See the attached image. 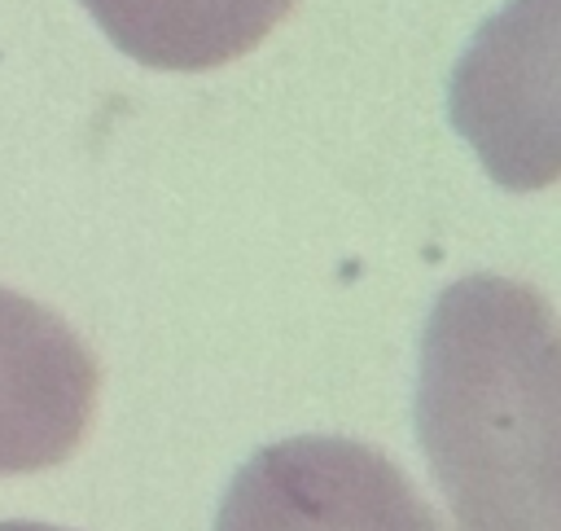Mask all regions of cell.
Wrapping results in <instances>:
<instances>
[{
	"mask_svg": "<svg viewBox=\"0 0 561 531\" xmlns=\"http://www.w3.org/2000/svg\"><path fill=\"white\" fill-rule=\"evenodd\" d=\"M0 531H70V527H53V522H0Z\"/></svg>",
	"mask_w": 561,
	"mask_h": 531,
	"instance_id": "5b68a950",
	"label": "cell"
},
{
	"mask_svg": "<svg viewBox=\"0 0 561 531\" xmlns=\"http://www.w3.org/2000/svg\"><path fill=\"white\" fill-rule=\"evenodd\" d=\"M215 531H443L412 478L373 443L294 434L228 483Z\"/></svg>",
	"mask_w": 561,
	"mask_h": 531,
	"instance_id": "7a4b0ae2",
	"label": "cell"
},
{
	"mask_svg": "<svg viewBox=\"0 0 561 531\" xmlns=\"http://www.w3.org/2000/svg\"><path fill=\"white\" fill-rule=\"evenodd\" d=\"M88 342L39 298L0 285V478L61 465L96 413Z\"/></svg>",
	"mask_w": 561,
	"mask_h": 531,
	"instance_id": "3957f363",
	"label": "cell"
},
{
	"mask_svg": "<svg viewBox=\"0 0 561 531\" xmlns=\"http://www.w3.org/2000/svg\"><path fill=\"white\" fill-rule=\"evenodd\" d=\"M557 369L539 290L482 272L434 303L416 430L460 531H557Z\"/></svg>",
	"mask_w": 561,
	"mask_h": 531,
	"instance_id": "6da1fadb",
	"label": "cell"
},
{
	"mask_svg": "<svg viewBox=\"0 0 561 531\" xmlns=\"http://www.w3.org/2000/svg\"><path fill=\"white\" fill-rule=\"evenodd\" d=\"M118 53L149 70H215L259 48L294 0H79Z\"/></svg>",
	"mask_w": 561,
	"mask_h": 531,
	"instance_id": "277c9868",
	"label": "cell"
}]
</instances>
